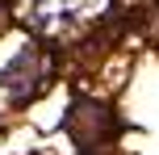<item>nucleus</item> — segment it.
Masks as SVG:
<instances>
[{
	"instance_id": "obj_1",
	"label": "nucleus",
	"mask_w": 159,
	"mask_h": 155,
	"mask_svg": "<svg viewBox=\"0 0 159 155\" xmlns=\"http://www.w3.org/2000/svg\"><path fill=\"white\" fill-rule=\"evenodd\" d=\"M46 59H42L38 46H21L13 55V63H4V71H0V92H4V101H13V105H25V101L34 97V92L46 84Z\"/></svg>"
}]
</instances>
